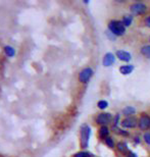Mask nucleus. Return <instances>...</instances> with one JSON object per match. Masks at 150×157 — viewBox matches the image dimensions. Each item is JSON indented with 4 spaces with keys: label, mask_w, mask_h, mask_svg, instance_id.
<instances>
[{
    "label": "nucleus",
    "mask_w": 150,
    "mask_h": 157,
    "mask_svg": "<svg viewBox=\"0 0 150 157\" xmlns=\"http://www.w3.org/2000/svg\"><path fill=\"white\" fill-rule=\"evenodd\" d=\"M108 28L115 36H123L126 32V27L121 21H111L108 25Z\"/></svg>",
    "instance_id": "obj_1"
},
{
    "label": "nucleus",
    "mask_w": 150,
    "mask_h": 157,
    "mask_svg": "<svg viewBox=\"0 0 150 157\" xmlns=\"http://www.w3.org/2000/svg\"><path fill=\"white\" fill-rule=\"evenodd\" d=\"M91 135V128L89 125L83 124L81 128V146L83 148H87L89 145V139Z\"/></svg>",
    "instance_id": "obj_2"
},
{
    "label": "nucleus",
    "mask_w": 150,
    "mask_h": 157,
    "mask_svg": "<svg viewBox=\"0 0 150 157\" xmlns=\"http://www.w3.org/2000/svg\"><path fill=\"white\" fill-rule=\"evenodd\" d=\"M92 76H93L92 68H90V67L84 68V70L79 74V80H80L81 83H87Z\"/></svg>",
    "instance_id": "obj_3"
},
{
    "label": "nucleus",
    "mask_w": 150,
    "mask_h": 157,
    "mask_svg": "<svg viewBox=\"0 0 150 157\" xmlns=\"http://www.w3.org/2000/svg\"><path fill=\"white\" fill-rule=\"evenodd\" d=\"M130 8H131V11H132L134 14H144L146 12V9H147L145 4L140 3V2L131 5Z\"/></svg>",
    "instance_id": "obj_4"
},
{
    "label": "nucleus",
    "mask_w": 150,
    "mask_h": 157,
    "mask_svg": "<svg viewBox=\"0 0 150 157\" xmlns=\"http://www.w3.org/2000/svg\"><path fill=\"white\" fill-rule=\"evenodd\" d=\"M111 118H112V117L110 113H100L97 115V117H96V122L99 124L105 125L110 122Z\"/></svg>",
    "instance_id": "obj_5"
},
{
    "label": "nucleus",
    "mask_w": 150,
    "mask_h": 157,
    "mask_svg": "<svg viewBox=\"0 0 150 157\" xmlns=\"http://www.w3.org/2000/svg\"><path fill=\"white\" fill-rule=\"evenodd\" d=\"M138 124L141 130H147V128H150V117H148V115H146V114L142 115L139 119Z\"/></svg>",
    "instance_id": "obj_6"
},
{
    "label": "nucleus",
    "mask_w": 150,
    "mask_h": 157,
    "mask_svg": "<svg viewBox=\"0 0 150 157\" xmlns=\"http://www.w3.org/2000/svg\"><path fill=\"white\" fill-rule=\"evenodd\" d=\"M121 124H123L124 128H135L137 125V121L135 117H129L127 118H125L123 121H121Z\"/></svg>",
    "instance_id": "obj_7"
},
{
    "label": "nucleus",
    "mask_w": 150,
    "mask_h": 157,
    "mask_svg": "<svg viewBox=\"0 0 150 157\" xmlns=\"http://www.w3.org/2000/svg\"><path fill=\"white\" fill-rule=\"evenodd\" d=\"M114 60H115V57L112 53L110 52L106 53L104 55V57H103V65H104V67H110L111 64L114 63Z\"/></svg>",
    "instance_id": "obj_8"
},
{
    "label": "nucleus",
    "mask_w": 150,
    "mask_h": 157,
    "mask_svg": "<svg viewBox=\"0 0 150 157\" xmlns=\"http://www.w3.org/2000/svg\"><path fill=\"white\" fill-rule=\"evenodd\" d=\"M117 58L120 59V60H123V61H130L131 60V54L129 52L125 51V50H118V51H117Z\"/></svg>",
    "instance_id": "obj_9"
},
{
    "label": "nucleus",
    "mask_w": 150,
    "mask_h": 157,
    "mask_svg": "<svg viewBox=\"0 0 150 157\" xmlns=\"http://www.w3.org/2000/svg\"><path fill=\"white\" fill-rule=\"evenodd\" d=\"M133 70H134V67H133V65H131V64L123 65V67H120L121 74H123V75H129V74L132 73Z\"/></svg>",
    "instance_id": "obj_10"
},
{
    "label": "nucleus",
    "mask_w": 150,
    "mask_h": 157,
    "mask_svg": "<svg viewBox=\"0 0 150 157\" xmlns=\"http://www.w3.org/2000/svg\"><path fill=\"white\" fill-rule=\"evenodd\" d=\"M109 135V130L107 127H105V125H103L102 128H100L99 130V136L102 138V139H106V138L108 137Z\"/></svg>",
    "instance_id": "obj_11"
},
{
    "label": "nucleus",
    "mask_w": 150,
    "mask_h": 157,
    "mask_svg": "<svg viewBox=\"0 0 150 157\" xmlns=\"http://www.w3.org/2000/svg\"><path fill=\"white\" fill-rule=\"evenodd\" d=\"M136 112V109L133 107V106H127L126 108H124L123 110V113L125 115H127V117H129V115H132Z\"/></svg>",
    "instance_id": "obj_12"
},
{
    "label": "nucleus",
    "mask_w": 150,
    "mask_h": 157,
    "mask_svg": "<svg viewBox=\"0 0 150 157\" xmlns=\"http://www.w3.org/2000/svg\"><path fill=\"white\" fill-rule=\"evenodd\" d=\"M4 52L8 57H12V56H14V54H15L14 49L12 48L11 46H5L4 47Z\"/></svg>",
    "instance_id": "obj_13"
},
{
    "label": "nucleus",
    "mask_w": 150,
    "mask_h": 157,
    "mask_svg": "<svg viewBox=\"0 0 150 157\" xmlns=\"http://www.w3.org/2000/svg\"><path fill=\"white\" fill-rule=\"evenodd\" d=\"M117 148L118 151L121 152V153H126V152L128 151V146H127V144H126V143H124V142L117 143Z\"/></svg>",
    "instance_id": "obj_14"
},
{
    "label": "nucleus",
    "mask_w": 150,
    "mask_h": 157,
    "mask_svg": "<svg viewBox=\"0 0 150 157\" xmlns=\"http://www.w3.org/2000/svg\"><path fill=\"white\" fill-rule=\"evenodd\" d=\"M133 21V17L132 15H125L123 17V24L125 25V27H129Z\"/></svg>",
    "instance_id": "obj_15"
},
{
    "label": "nucleus",
    "mask_w": 150,
    "mask_h": 157,
    "mask_svg": "<svg viewBox=\"0 0 150 157\" xmlns=\"http://www.w3.org/2000/svg\"><path fill=\"white\" fill-rule=\"evenodd\" d=\"M74 157H93L92 153L86 152V151H82V152H78L74 155Z\"/></svg>",
    "instance_id": "obj_16"
},
{
    "label": "nucleus",
    "mask_w": 150,
    "mask_h": 157,
    "mask_svg": "<svg viewBox=\"0 0 150 157\" xmlns=\"http://www.w3.org/2000/svg\"><path fill=\"white\" fill-rule=\"evenodd\" d=\"M141 53L147 58H150V46H144L141 49Z\"/></svg>",
    "instance_id": "obj_17"
},
{
    "label": "nucleus",
    "mask_w": 150,
    "mask_h": 157,
    "mask_svg": "<svg viewBox=\"0 0 150 157\" xmlns=\"http://www.w3.org/2000/svg\"><path fill=\"white\" fill-rule=\"evenodd\" d=\"M105 144L109 147V148H113V147H114L113 140H112L110 137H107V138L105 139Z\"/></svg>",
    "instance_id": "obj_18"
},
{
    "label": "nucleus",
    "mask_w": 150,
    "mask_h": 157,
    "mask_svg": "<svg viewBox=\"0 0 150 157\" xmlns=\"http://www.w3.org/2000/svg\"><path fill=\"white\" fill-rule=\"evenodd\" d=\"M97 105H98V107H99L100 109H105V108L108 106L107 102L104 101V100H101V101H99Z\"/></svg>",
    "instance_id": "obj_19"
},
{
    "label": "nucleus",
    "mask_w": 150,
    "mask_h": 157,
    "mask_svg": "<svg viewBox=\"0 0 150 157\" xmlns=\"http://www.w3.org/2000/svg\"><path fill=\"white\" fill-rule=\"evenodd\" d=\"M144 141L148 144V145H150V133H146L144 135Z\"/></svg>",
    "instance_id": "obj_20"
},
{
    "label": "nucleus",
    "mask_w": 150,
    "mask_h": 157,
    "mask_svg": "<svg viewBox=\"0 0 150 157\" xmlns=\"http://www.w3.org/2000/svg\"><path fill=\"white\" fill-rule=\"evenodd\" d=\"M117 131L118 134L123 135V136H128V135H129V134H128V132H124V131H121V130H118V128H117ZM117 131H115V132H117Z\"/></svg>",
    "instance_id": "obj_21"
},
{
    "label": "nucleus",
    "mask_w": 150,
    "mask_h": 157,
    "mask_svg": "<svg viewBox=\"0 0 150 157\" xmlns=\"http://www.w3.org/2000/svg\"><path fill=\"white\" fill-rule=\"evenodd\" d=\"M145 24H146V26L150 28V17H147L145 18Z\"/></svg>",
    "instance_id": "obj_22"
},
{
    "label": "nucleus",
    "mask_w": 150,
    "mask_h": 157,
    "mask_svg": "<svg viewBox=\"0 0 150 157\" xmlns=\"http://www.w3.org/2000/svg\"><path fill=\"white\" fill-rule=\"evenodd\" d=\"M127 157H137V155L135 154V153H130V154L128 155Z\"/></svg>",
    "instance_id": "obj_23"
},
{
    "label": "nucleus",
    "mask_w": 150,
    "mask_h": 157,
    "mask_svg": "<svg viewBox=\"0 0 150 157\" xmlns=\"http://www.w3.org/2000/svg\"><path fill=\"white\" fill-rule=\"evenodd\" d=\"M136 142H137V143H139V142H140V140H139V138H138V137L136 138Z\"/></svg>",
    "instance_id": "obj_24"
}]
</instances>
